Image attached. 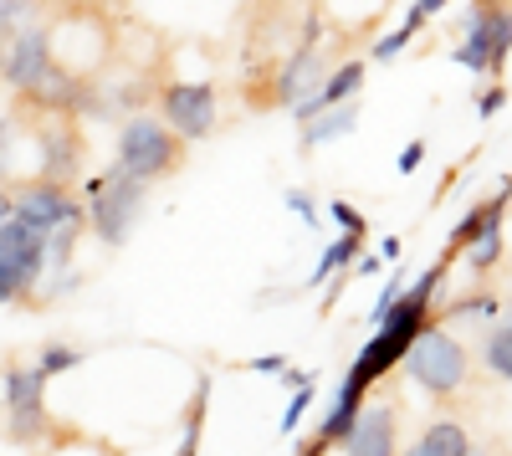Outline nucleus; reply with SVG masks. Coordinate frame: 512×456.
<instances>
[{
    "mask_svg": "<svg viewBox=\"0 0 512 456\" xmlns=\"http://www.w3.org/2000/svg\"><path fill=\"white\" fill-rule=\"evenodd\" d=\"M415 6H420V11H425V21H431V16H441V11H446V6H451V0H415Z\"/></svg>",
    "mask_w": 512,
    "mask_h": 456,
    "instance_id": "nucleus-37",
    "label": "nucleus"
},
{
    "mask_svg": "<svg viewBox=\"0 0 512 456\" xmlns=\"http://www.w3.org/2000/svg\"><path fill=\"white\" fill-rule=\"evenodd\" d=\"M52 431V416H47V405H36V410H6V441L16 446H31Z\"/></svg>",
    "mask_w": 512,
    "mask_h": 456,
    "instance_id": "nucleus-21",
    "label": "nucleus"
},
{
    "mask_svg": "<svg viewBox=\"0 0 512 456\" xmlns=\"http://www.w3.org/2000/svg\"><path fill=\"white\" fill-rule=\"evenodd\" d=\"M507 52H512V16H507V0H477L472 16L461 26V41L451 47V57L466 67V72H492L502 77L507 67Z\"/></svg>",
    "mask_w": 512,
    "mask_h": 456,
    "instance_id": "nucleus-5",
    "label": "nucleus"
},
{
    "mask_svg": "<svg viewBox=\"0 0 512 456\" xmlns=\"http://www.w3.org/2000/svg\"><path fill=\"white\" fill-rule=\"evenodd\" d=\"M338 451H349V456H400V410L390 400H364Z\"/></svg>",
    "mask_w": 512,
    "mask_h": 456,
    "instance_id": "nucleus-10",
    "label": "nucleus"
},
{
    "mask_svg": "<svg viewBox=\"0 0 512 456\" xmlns=\"http://www.w3.org/2000/svg\"><path fill=\"white\" fill-rule=\"evenodd\" d=\"M323 72H328V62H323V52L318 47H297L277 72H272V98L277 103H297V98H308L318 82H323Z\"/></svg>",
    "mask_w": 512,
    "mask_h": 456,
    "instance_id": "nucleus-12",
    "label": "nucleus"
},
{
    "mask_svg": "<svg viewBox=\"0 0 512 456\" xmlns=\"http://www.w3.org/2000/svg\"><path fill=\"white\" fill-rule=\"evenodd\" d=\"M282 200H287V211H292V216H303L308 226H318V200H313L308 190H287Z\"/></svg>",
    "mask_w": 512,
    "mask_h": 456,
    "instance_id": "nucleus-29",
    "label": "nucleus"
},
{
    "mask_svg": "<svg viewBox=\"0 0 512 456\" xmlns=\"http://www.w3.org/2000/svg\"><path fill=\"white\" fill-rule=\"evenodd\" d=\"M441 282H446V262H436L431 272H420V282L415 287H405V293L390 303V313L379 318V334L359 349V359L349 364V375H344V385H354V390H374L390 369L405 359V349H410V339L420 334L425 323L436 318V293H441Z\"/></svg>",
    "mask_w": 512,
    "mask_h": 456,
    "instance_id": "nucleus-1",
    "label": "nucleus"
},
{
    "mask_svg": "<svg viewBox=\"0 0 512 456\" xmlns=\"http://www.w3.org/2000/svg\"><path fill=\"white\" fill-rule=\"evenodd\" d=\"M82 359H88V354L72 349V344H47V349H41V359H36V369L52 380V375H67V369H77Z\"/></svg>",
    "mask_w": 512,
    "mask_h": 456,
    "instance_id": "nucleus-24",
    "label": "nucleus"
},
{
    "mask_svg": "<svg viewBox=\"0 0 512 456\" xmlns=\"http://www.w3.org/2000/svg\"><path fill=\"white\" fill-rule=\"evenodd\" d=\"M328 216H333L338 226H344V236H364V231H369V221L354 211L349 200H328Z\"/></svg>",
    "mask_w": 512,
    "mask_h": 456,
    "instance_id": "nucleus-28",
    "label": "nucleus"
},
{
    "mask_svg": "<svg viewBox=\"0 0 512 456\" xmlns=\"http://www.w3.org/2000/svg\"><path fill=\"white\" fill-rule=\"evenodd\" d=\"M297 456H328V446L313 436V441H303V446H297Z\"/></svg>",
    "mask_w": 512,
    "mask_h": 456,
    "instance_id": "nucleus-38",
    "label": "nucleus"
},
{
    "mask_svg": "<svg viewBox=\"0 0 512 456\" xmlns=\"http://www.w3.org/2000/svg\"><path fill=\"white\" fill-rule=\"evenodd\" d=\"M466 456H492V446H477V441H472V446H466Z\"/></svg>",
    "mask_w": 512,
    "mask_h": 456,
    "instance_id": "nucleus-40",
    "label": "nucleus"
},
{
    "mask_svg": "<svg viewBox=\"0 0 512 456\" xmlns=\"http://www.w3.org/2000/svg\"><path fill=\"white\" fill-rule=\"evenodd\" d=\"M359 252H364V236H338V241H328V246H323V257H318V272L308 277V287H323L333 272H344Z\"/></svg>",
    "mask_w": 512,
    "mask_h": 456,
    "instance_id": "nucleus-20",
    "label": "nucleus"
},
{
    "mask_svg": "<svg viewBox=\"0 0 512 456\" xmlns=\"http://www.w3.org/2000/svg\"><path fill=\"white\" fill-rule=\"evenodd\" d=\"M47 405V375L36 364H11L6 369V410H36Z\"/></svg>",
    "mask_w": 512,
    "mask_h": 456,
    "instance_id": "nucleus-17",
    "label": "nucleus"
},
{
    "mask_svg": "<svg viewBox=\"0 0 512 456\" xmlns=\"http://www.w3.org/2000/svg\"><path fill=\"white\" fill-rule=\"evenodd\" d=\"M354 129H359V98H344V103L323 108L313 123H303V149H323L333 139H349Z\"/></svg>",
    "mask_w": 512,
    "mask_h": 456,
    "instance_id": "nucleus-15",
    "label": "nucleus"
},
{
    "mask_svg": "<svg viewBox=\"0 0 512 456\" xmlns=\"http://www.w3.org/2000/svg\"><path fill=\"white\" fill-rule=\"evenodd\" d=\"M364 77H369V62H359V57H349V62H338L333 72H323V82L308 93V98H297L287 113H292V123L303 129V123H313L323 108H333V103H344V98H354L359 88H364Z\"/></svg>",
    "mask_w": 512,
    "mask_h": 456,
    "instance_id": "nucleus-11",
    "label": "nucleus"
},
{
    "mask_svg": "<svg viewBox=\"0 0 512 456\" xmlns=\"http://www.w3.org/2000/svg\"><path fill=\"white\" fill-rule=\"evenodd\" d=\"M502 246H507V236H502V221H497V226H487L472 246H466V267H472L477 277H487L502 262Z\"/></svg>",
    "mask_w": 512,
    "mask_h": 456,
    "instance_id": "nucleus-22",
    "label": "nucleus"
},
{
    "mask_svg": "<svg viewBox=\"0 0 512 456\" xmlns=\"http://www.w3.org/2000/svg\"><path fill=\"white\" fill-rule=\"evenodd\" d=\"M52 62L57 57H52V26L47 21H26V26L0 36V82H6V88L26 93Z\"/></svg>",
    "mask_w": 512,
    "mask_h": 456,
    "instance_id": "nucleus-8",
    "label": "nucleus"
},
{
    "mask_svg": "<svg viewBox=\"0 0 512 456\" xmlns=\"http://www.w3.org/2000/svg\"><path fill=\"white\" fill-rule=\"evenodd\" d=\"M26 21H41V0H0V36Z\"/></svg>",
    "mask_w": 512,
    "mask_h": 456,
    "instance_id": "nucleus-25",
    "label": "nucleus"
},
{
    "mask_svg": "<svg viewBox=\"0 0 512 456\" xmlns=\"http://www.w3.org/2000/svg\"><path fill=\"white\" fill-rule=\"evenodd\" d=\"M502 216H507V190H497L492 200H482V205H472V211H466V216H461V226L451 231V241H446V252H441V262L451 267V262H456V257L466 252V246H472V241H477V236H482L487 226H497Z\"/></svg>",
    "mask_w": 512,
    "mask_h": 456,
    "instance_id": "nucleus-14",
    "label": "nucleus"
},
{
    "mask_svg": "<svg viewBox=\"0 0 512 456\" xmlns=\"http://www.w3.org/2000/svg\"><path fill=\"white\" fill-rule=\"evenodd\" d=\"M482 364H487V375H492L497 385L512 380V323H507V318H492L487 344H482Z\"/></svg>",
    "mask_w": 512,
    "mask_h": 456,
    "instance_id": "nucleus-18",
    "label": "nucleus"
},
{
    "mask_svg": "<svg viewBox=\"0 0 512 456\" xmlns=\"http://www.w3.org/2000/svg\"><path fill=\"white\" fill-rule=\"evenodd\" d=\"M349 267H354L349 277H374V272H384V257H379V252H359Z\"/></svg>",
    "mask_w": 512,
    "mask_h": 456,
    "instance_id": "nucleus-33",
    "label": "nucleus"
},
{
    "mask_svg": "<svg viewBox=\"0 0 512 456\" xmlns=\"http://www.w3.org/2000/svg\"><path fill=\"white\" fill-rule=\"evenodd\" d=\"M420 164H425V139H410V144L400 149V159H395V170H400V175H415Z\"/></svg>",
    "mask_w": 512,
    "mask_h": 456,
    "instance_id": "nucleus-31",
    "label": "nucleus"
},
{
    "mask_svg": "<svg viewBox=\"0 0 512 456\" xmlns=\"http://www.w3.org/2000/svg\"><path fill=\"white\" fill-rule=\"evenodd\" d=\"M11 216L47 236L52 226H62V221H72V216H88V211H82V200H77L67 185H57V180H31V185H21V190L11 195Z\"/></svg>",
    "mask_w": 512,
    "mask_h": 456,
    "instance_id": "nucleus-9",
    "label": "nucleus"
},
{
    "mask_svg": "<svg viewBox=\"0 0 512 456\" xmlns=\"http://www.w3.org/2000/svg\"><path fill=\"white\" fill-rule=\"evenodd\" d=\"M466 446H472V431L461 421H431L415 436V446L400 451V456H466Z\"/></svg>",
    "mask_w": 512,
    "mask_h": 456,
    "instance_id": "nucleus-16",
    "label": "nucleus"
},
{
    "mask_svg": "<svg viewBox=\"0 0 512 456\" xmlns=\"http://www.w3.org/2000/svg\"><path fill=\"white\" fill-rule=\"evenodd\" d=\"M246 369H251V375H282V369H287V354H262V359H251Z\"/></svg>",
    "mask_w": 512,
    "mask_h": 456,
    "instance_id": "nucleus-34",
    "label": "nucleus"
},
{
    "mask_svg": "<svg viewBox=\"0 0 512 456\" xmlns=\"http://www.w3.org/2000/svg\"><path fill=\"white\" fill-rule=\"evenodd\" d=\"M0 221H11V195L0 190Z\"/></svg>",
    "mask_w": 512,
    "mask_h": 456,
    "instance_id": "nucleus-39",
    "label": "nucleus"
},
{
    "mask_svg": "<svg viewBox=\"0 0 512 456\" xmlns=\"http://www.w3.org/2000/svg\"><path fill=\"white\" fill-rule=\"evenodd\" d=\"M451 318H502V303L492 298V293H477V298H456L451 303Z\"/></svg>",
    "mask_w": 512,
    "mask_h": 456,
    "instance_id": "nucleus-26",
    "label": "nucleus"
},
{
    "mask_svg": "<svg viewBox=\"0 0 512 456\" xmlns=\"http://www.w3.org/2000/svg\"><path fill=\"white\" fill-rule=\"evenodd\" d=\"M11 134H16V123L6 118L0 123V180H6V164H11Z\"/></svg>",
    "mask_w": 512,
    "mask_h": 456,
    "instance_id": "nucleus-35",
    "label": "nucleus"
},
{
    "mask_svg": "<svg viewBox=\"0 0 512 456\" xmlns=\"http://www.w3.org/2000/svg\"><path fill=\"white\" fill-rule=\"evenodd\" d=\"M400 364H405V375H410L425 395H436V400H451V395L466 385V375H472V354H466L461 339L451 334V328H441L436 318L410 339V349H405Z\"/></svg>",
    "mask_w": 512,
    "mask_h": 456,
    "instance_id": "nucleus-2",
    "label": "nucleus"
},
{
    "mask_svg": "<svg viewBox=\"0 0 512 456\" xmlns=\"http://www.w3.org/2000/svg\"><path fill=\"white\" fill-rule=\"evenodd\" d=\"M82 170V134L72 123H57V129H41V180L67 185Z\"/></svg>",
    "mask_w": 512,
    "mask_h": 456,
    "instance_id": "nucleus-13",
    "label": "nucleus"
},
{
    "mask_svg": "<svg viewBox=\"0 0 512 456\" xmlns=\"http://www.w3.org/2000/svg\"><path fill=\"white\" fill-rule=\"evenodd\" d=\"M205 410H210V380H200L190 410H185V431H180V451L175 456H200V426H205Z\"/></svg>",
    "mask_w": 512,
    "mask_h": 456,
    "instance_id": "nucleus-23",
    "label": "nucleus"
},
{
    "mask_svg": "<svg viewBox=\"0 0 512 456\" xmlns=\"http://www.w3.org/2000/svg\"><path fill=\"white\" fill-rule=\"evenodd\" d=\"M144 200H149V185L128 180L118 170L108 175H93L82 185V211H88V231H98L103 246H123L134 236L139 216H144Z\"/></svg>",
    "mask_w": 512,
    "mask_h": 456,
    "instance_id": "nucleus-4",
    "label": "nucleus"
},
{
    "mask_svg": "<svg viewBox=\"0 0 512 456\" xmlns=\"http://www.w3.org/2000/svg\"><path fill=\"white\" fill-rule=\"evenodd\" d=\"M41 272H47V236L16 216L0 221V308L26 303Z\"/></svg>",
    "mask_w": 512,
    "mask_h": 456,
    "instance_id": "nucleus-6",
    "label": "nucleus"
},
{
    "mask_svg": "<svg viewBox=\"0 0 512 456\" xmlns=\"http://www.w3.org/2000/svg\"><path fill=\"white\" fill-rule=\"evenodd\" d=\"M400 252H405V246H400V236H384V241H379V257H384V262H395Z\"/></svg>",
    "mask_w": 512,
    "mask_h": 456,
    "instance_id": "nucleus-36",
    "label": "nucleus"
},
{
    "mask_svg": "<svg viewBox=\"0 0 512 456\" xmlns=\"http://www.w3.org/2000/svg\"><path fill=\"white\" fill-rule=\"evenodd\" d=\"M159 123L169 134H175L180 144H195V139H210L221 123V98L210 82H164L159 93Z\"/></svg>",
    "mask_w": 512,
    "mask_h": 456,
    "instance_id": "nucleus-7",
    "label": "nucleus"
},
{
    "mask_svg": "<svg viewBox=\"0 0 512 456\" xmlns=\"http://www.w3.org/2000/svg\"><path fill=\"white\" fill-rule=\"evenodd\" d=\"M185 164V144L164 129L159 118H123L118 129V149H113V170L139 180V185H154L164 175H175Z\"/></svg>",
    "mask_w": 512,
    "mask_h": 456,
    "instance_id": "nucleus-3",
    "label": "nucleus"
},
{
    "mask_svg": "<svg viewBox=\"0 0 512 456\" xmlns=\"http://www.w3.org/2000/svg\"><path fill=\"white\" fill-rule=\"evenodd\" d=\"M420 31H425V11H420V6H410V11H405V21H400L390 36H379L374 47H369V57H374V62H395V57L410 47V41H415Z\"/></svg>",
    "mask_w": 512,
    "mask_h": 456,
    "instance_id": "nucleus-19",
    "label": "nucleus"
},
{
    "mask_svg": "<svg viewBox=\"0 0 512 456\" xmlns=\"http://www.w3.org/2000/svg\"><path fill=\"white\" fill-rule=\"evenodd\" d=\"M502 108H507V88H502V82H492L487 93H477V118H497Z\"/></svg>",
    "mask_w": 512,
    "mask_h": 456,
    "instance_id": "nucleus-30",
    "label": "nucleus"
},
{
    "mask_svg": "<svg viewBox=\"0 0 512 456\" xmlns=\"http://www.w3.org/2000/svg\"><path fill=\"white\" fill-rule=\"evenodd\" d=\"M400 293H405V272H395L390 282H384V293H379V303H374V323H379L384 313H390V303H395Z\"/></svg>",
    "mask_w": 512,
    "mask_h": 456,
    "instance_id": "nucleus-32",
    "label": "nucleus"
},
{
    "mask_svg": "<svg viewBox=\"0 0 512 456\" xmlns=\"http://www.w3.org/2000/svg\"><path fill=\"white\" fill-rule=\"evenodd\" d=\"M313 395H318L313 385H297V390H292V400H287V410H282V436H292V431H297V421L308 416V405H313Z\"/></svg>",
    "mask_w": 512,
    "mask_h": 456,
    "instance_id": "nucleus-27",
    "label": "nucleus"
}]
</instances>
